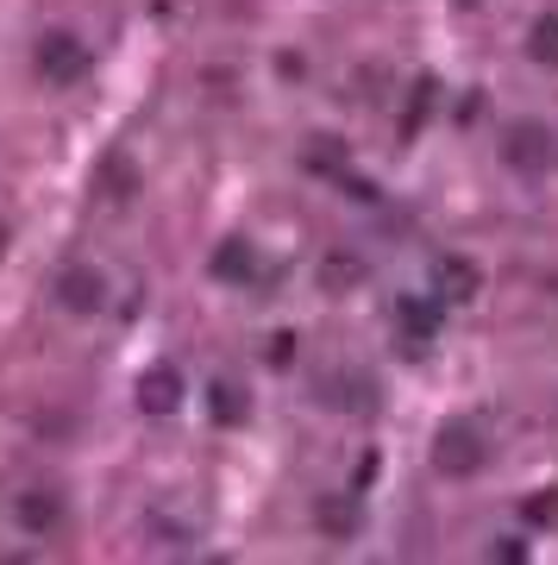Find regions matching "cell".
<instances>
[{
	"instance_id": "10",
	"label": "cell",
	"mask_w": 558,
	"mask_h": 565,
	"mask_svg": "<svg viewBox=\"0 0 558 565\" xmlns=\"http://www.w3.org/2000/svg\"><path fill=\"white\" fill-rule=\"evenodd\" d=\"M207 270H214V277H226V282H251V277H258V258H251V245H245V239H226L214 252V264H207Z\"/></svg>"
},
{
	"instance_id": "16",
	"label": "cell",
	"mask_w": 558,
	"mask_h": 565,
	"mask_svg": "<svg viewBox=\"0 0 558 565\" xmlns=\"http://www.w3.org/2000/svg\"><path fill=\"white\" fill-rule=\"evenodd\" d=\"M558 515V490H546V497H527V522H552Z\"/></svg>"
},
{
	"instance_id": "17",
	"label": "cell",
	"mask_w": 558,
	"mask_h": 565,
	"mask_svg": "<svg viewBox=\"0 0 558 565\" xmlns=\"http://www.w3.org/2000/svg\"><path fill=\"white\" fill-rule=\"evenodd\" d=\"M352 277H364V270H358L352 258H333V264H326V282H333V289H345Z\"/></svg>"
},
{
	"instance_id": "12",
	"label": "cell",
	"mask_w": 558,
	"mask_h": 565,
	"mask_svg": "<svg viewBox=\"0 0 558 565\" xmlns=\"http://www.w3.org/2000/svg\"><path fill=\"white\" fill-rule=\"evenodd\" d=\"M527 51H534V63L558 70V13H539V20H534V32H527Z\"/></svg>"
},
{
	"instance_id": "1",
	"label": "cell",
	"mask_w": 558,
	"mask_h": 565,
	"mask_svg": "<svg viewBox=\"0 0 558 565\" xmlns=\"http://www.w3.org/2000/svg\"><path fill=\"white\" fill-rule=\"evenodd\" d=\"M483 465V434L471 422H446L433 440V471L439 478H471Z\"/></svg>"
},
{
	"instance_id": "20",
	"label": "cell",
	"mask_w": 558,
	"mask_h": 565,
	"mask_svg": "<svg viewBox=\"0 0 558 565\" xmlns=\"http://www.w3.org/2000/svg\"><path fill=\"white\" fill-rule=\"evenodd\" d=\"M459 7H477V0H459Z\"/></svg>"
},
{
	"instance_id": "19",
	"label": "cell",
	"mask_w": 558,
	"mask_h": 565,
	"mask_svg": "<svg viewBox=\"0 0 558 565\" xmlns=\"http://www.w3.org/2000/svg\"><path fill=\"white\" fill-rule=\"evenodd\" d=\"M0 258H7V226H0Z\"/></svg>"
},
{
	"instance_id": "4",
	"label": "cell",
	"mask_w": 558,
	"mask_h": 565,
	"mask_svg": "<svg viewBox=\"0 0 558 565\" xmlns=\"http://www.w3.org/2000/svg\"><path fill=\"white\" fill-rule=\"evenodd\" d=\"M57 302L69 308V315H95L100 302H107V282H100V270H88V264H69L57 277Z\"/></svg>"
},
{
	"instance_id": "18",
	"label": "cell",
	"mask_w": 558,
	"mask_h": 565,
	"mask_svg": "<svg viewBox=\"0 0 558 565\" xmlns=\"http://www.w3.org/2000/svg\"><path fill=\"white\" fill-rule=\"evenodd\" d=\"M296 359V333H277V340H270V364H289Z\"/></svg>"
},
{
	"instance_id": "8",
	"label": "cell",
	"mask_w": 558,
	"mask_h": 565,
	"mask_svg": "<svg viewBox=\"0 0 558 565\" xmlns=\"http://www.w3.org/2000/svg\"><path fill=\"white\" fill-rule=\"evenodd\" d=\"M433 277H439V302H471L483 289V270L471 258H439Z\"/></svg>"
},
{
	"instance_id": "14",
	"label": "cell",
	"mask_w": 558,
	"mask_h": 565,
	"mask_svg": "<svg viewBox=\"0 0 558 565\" xmlns=\"http://www.w3.org/2000/svg\"><path fill=\"white\" fill-rule=\"evenodd\" d=\"M433 95H439V88H433V76H420V82H415V107L401 114V139H415L420 126H427V107H433Z\"/></svg>"
},
{
	"instance_id": "11",
	"label": "cell",
	"mask_w": 558,
	"mask_h": 565,
	"mask_svg": "<svg viewBox=\"0 0 558 565\" xmlns=\"http://www.w3.org/2000/svg\"><path fill=\"white\" fill-rule=\"evenodd\" d=\"M100 189H107L114 202H132V195H139V170H132L126 151H114V158L100 163Z\"/></svg>"
},
{
	"instance_id": "6",
	"label": "cell",
	"mask_w": 558,
	"mask_h": 565,
	"mask_svg": "<svg viewBox=\"0 0 558 565\" xmlns=\"http://www.w3.org/2000/svg\"><path fill=\"white\" fill-rule=\"evenodd\" d=\"M13 515H20L25 534H57L63 527V497L57 490H20V503H13Z\"/></svg>"
},
{
	"instance_id": "13",
	"label": "cell",
	"mask_w": 558,
	"mask_h": 565,
	"mask_svg": "<svg viewBox=\"0 0 558 565\" xmlns=\"http://www.w3.org/2000/svg\"><path fill=\"white\" fill-rule=\"evenodd\" d=\"M207 403H214V422H226V427L245 422V390L239 384H214L207 390Z\"/></svg>"
},
{
	"instance_id": "3",
	"label": "cell",
	"mask_w": 558,
	"mask_h": 565,
	"mask_svg": "<svg viewBox=\"0 0 558 565\" xmlns=\"http://www.w3.org/2000/svg\"><path fill=\"white\" fill-rule=\"evenodd\" d=\"M39 70H44V82L76 88V82L88 76V51H82V39H69V32H51V39L39 44Z\"/></svg>"
},
{
	"instance_id": "2",
	"label": "cell",
	"mask_w": 558,
	"mask_h": 565,
	"mask_svg": "<svg viewBox=\"0 0 558 565\" xmlns=\"http://www.w3.org/2000/svg\"><path fill=\"white\" fill-rule=\"evenodd\" d=\"M552 158H558V139L539 120H521V126H508V132H502V163H508V170H521V177H539Z\"/></svg>"
},
{
	"instance_id": "9",
	"label": "cell",
	"mask_w": 558,
	"mask_h": 565,
	"mask_svg": "<svg viewBox=\"0 0 558 565\" xmlns=\"http://www.w3.org/2000/svg\"><path fill=\"white\" fill-rule=\"evenodd\" d=\"M176 403H182V377L170 371V364H158V371H144L139 377V408L144 415H170Z\"/></svg>"
},
{
	"instance_id": "7",
	"label": "cell",
	"mask_w": 558,
	"mask_h": 565,
	"mask_svg": "<svg viewBox=\"0 0 558 565\" xmlns=\"http://www.w3.org/2000/svg\"><path fill=\"white\" fill-rule=\"evenodd\" d=\"M314 522L326 541H352V527H358V490H340V497H320L314 503Z\"/></svg>"
},
{
	"instance_id": "5",
	"label": "cell",
	"mask_w": 558,
	"mask_h": 565,
	"mask_svg": "<svg viewBox=\"0 0 558 565\" xmlns=\"http://www.w3.org/2000/svg\"><path fill=\"white\" fill-rule=\"evenodd\" d=\"M396 327H401V359H427V345H433V327H439V308L433 302H401V315H396Z\"/></svg>"
},
{
	"instance_id": "15",
	"label": "cell",
	"mask_w": 558,
	"mask_h": 565,
	"mask_svg": "<svg viewBox=\"0 0 558 565\" xmlns=\"http://www.w3.org/2000/svg\"><path fill=\"white\" fill-rule=\"evenodd\" d=\"M301 163H308V170H340V163H345V145L320 132V139L308 145V151H301Z\"/></svg>"
}]
</instances>
